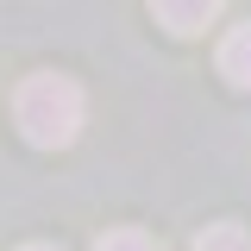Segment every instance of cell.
<instances>
[{
  "label": "cell",
  "instance_id": "cell-4",
  "mask_svg": "<svg viewBox=\"0 0 251 251\" xmlns=\"http://www.w3.org/2000/svg\"><path fill=\"white\" fill-rule=\"evenodd\" d=\"M195 251H251V232L239 226V220H220V226H207V232H195Z\"/></svg>",
  "mask_w": 251,
  "mask_h": 251
},
{
  "label": "cell",
  "instance_id": "cell-3",
  "mask_svg": "<svg viewBox=\"0 0 251 251\" xmlns=\"http://www.w3.org/2000/svg\"><path fill=\"white\" fill-rule=\"evenodd\" d=\"M220 75H226L232 88H251V19L220 38Z\"/></svg>",
  "mask_w": 251,
  "mask_h": 251
},
{
  "label": "cell",
  "instance_id": "cell-5",
  "mask_svg": "<svg viewBox=\"0 0 251 251\" xmlns=\"http://www.w3.org/2000/svg\"><path fill=\"white\" fill-rule=\"evenodd\" d=\"M94 251H163V245H157L145 226H107V232L94 239Z\"/></svg>",
  "mask_w": 251,
  "mask_h": 251
},
{
  "label": "cell",
  "instance_id": "cell-2",
  "mask_svg": "<svg viewBox=\"0 0 251 251\" xmlns=\"http://www.w3.org/2000/svg\"><path fill=\"white\" fill-rule=\"evenodd\" d=\"M220 6H226V0H151L157 25L170 31V38H195V31H207V25L220 19Z\"/></svg>",
  "mask_w": 251,
  "mask_h": 251
},
{
  "label": "cell",
  "instance_id": "cell-1",
  "mask_svg": "<svg viewBox=\"0 0 251 251\" xmlns=\"http://www.w3.org/2000/svg\"><path fill=\"white\" fill-rule=\"evenodd\" d=\"M82 113H88V100L75 88V75H63V69H31L25 82L13 88V126L25 132V145H38V151L75 145Z\"/></svg>",
  "mask_w": 251,
  "mask_h": 251
},
{
  "label": "cell",
  "instance_id": "cell-6",
  "mask_svg": "<svg viewBox=\"0 0 251 251\" xmlns=\"http://www.w3.org/2000/svg\"><path fill=\"white\" fill-rule=\"evenodd\" d=\"M19 251H57V245H19Z\"/></svg>",
  "mask_w": 251,
  "mask_h": 251
}]
</instances>
